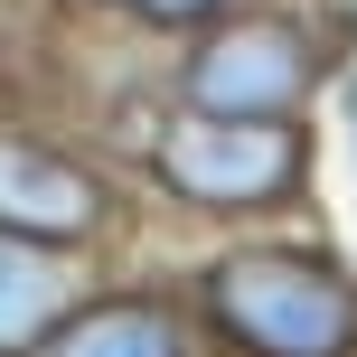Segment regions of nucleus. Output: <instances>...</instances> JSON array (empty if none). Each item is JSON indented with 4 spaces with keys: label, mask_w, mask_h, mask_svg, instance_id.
I'll use <instances>...</instances> for the list:
<instances>
[{
    "label": "nucleus",
    "mask_w": 357,
    "mask_h": 357,
    "mask_svg": "<svg viewBox=\"0 0 357 357\" xmlns=\"http://www.w3.org/2000/svg\"><path fill=\"white\" fill-rule=\"evenodd\" d=\"M207 310L254 357H348L357 348V282L310 254H226L207 273Z\"/></svg>",
    "instance_id": "obj_1"
},
{
    "label": "nucleus",
    "mask_w": 357,
    "mask_h": 357,
    "mask_svg": "<svg viewBox=\"0 0 357 357\" xmlns=\"http://www.w3.org/2000/svg\"><path fill=\"white\" fill-rule=\"evenodd\" d=\"M160 178L197 207H264L301 178V132L282 113H188L160 132Z\"/></svg>",
    "instance_id": "obj_2"
},
{
    "label": "nucleus",
    "mask_w": 357,
    "mask_h": 357,
    "mask_svg": "<svg viewBox=\"0 0 357 357\" xmlns=\"http://www.w3.org/2000/svg\"><path fill=\"white\" fill-rule=\"evenodd\" d=\"M320 75V47H310L291 19H235L197 47L188 66V113H291Z\"/></svg>",
    "instance_id": "obj_3"
},
{
    "label": "nucleus",
    "mask_w": 357,
    "mask_h": 357,
    "mask_svg": "<svg viewBox=\"0 0 357 357\" xmlns=\"http://www.w3.org/2000/svg\"><path fill=\"white\" fill-rule=\"evenodd\" d=\"M0 216H10V226H29V235H85L94 216H104V197H94L85 169L47 160V151L0 142Z\"/></svg>",
    "instance_id": "obj_4"
},
{
    "label": "nucleus",
    "mask_w": 357,
    "mask_h": 357,
    "mask_svg": "<svg viewBox=\"0 0 357 357\" xmlns=\"http://www.w3.org/2000/svg\"><path fill=\"white\" fill-rule=\"evenodd\" d=\"M47 357H188V329L160 301H123V310H85L75 329H56Z\"/></svg>",
    "instance_id": "obj_5"
},
{
    "label": "nucleus",
    "mask_w": 357,
    "mask_h": 357,
    "mask_svg": "<svg viewBox=\"0 0 357 357\" xmlns=\"http://www.w3.org/2000/svg\"><path fill=\"white\" fill-rule=\"evenodd\" d=\"M56 301H66V264H47L38 245H19V235H0V357L47 339Z\"/></svg>",
    "instance_id": "obj_6"
},
{
    "label": "nucleus",
    "mask_w": 357,
    "mask_h": 357,
    "mask_svg": "<svg viewBox=\"0 0 357 357\" xmlns=\"http://www.w3.org/2000/svg\"><path fill=\"white\" fill-rule=\"evenodd\" d=\"M123 10H142V19H197V10H216V0H123Z\"/></svg>",
    "instance_id": "obj_7"
},
{
    "label": "nucleus",
    "mask_w": 357,
    "mask_h": 357,
    "mask_svg": "<svg viewBox=\"0 0 357 357\" xmlns=\"http://www.w3.org/2000/svg\"><path fill=\"white\" fill-rule=\"evenodd\" d=\"M348 123H357V85H348Z\"/></svg>",
    "instance_id": "obj_8"
}]
</instances>
